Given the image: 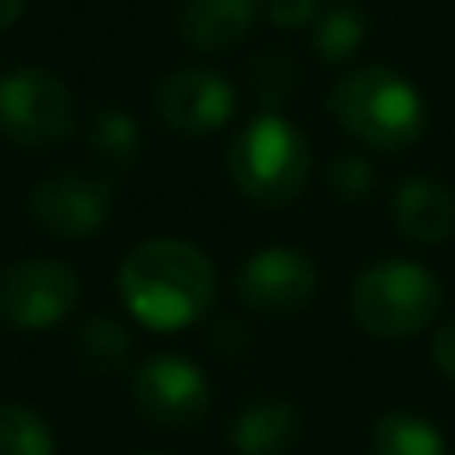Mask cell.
<instances>
[{
  "label": "cell",
  "mask_w": 455,
  "mask_h": 455,
  "mask_svg": "<svg viewBox=\"0 0 455 455\" xmlns=\"http://www.w3.org/2000/svg\"><path fill=\"white\" fill-rule=\"evenodd\" d=\"M24 8H28V0H0V32L12 28V24L24 16Z\"/></svg>",
  "instance_id": "603a6c76"
},
{
  "label": "cell",
  "mask_w": 455,
  "mask_h": 455,
  "mask_svg": "<svg viewBox=\"0 0 455 455\" xmlns=\"http://www.w3.org/2000/svg\"><path fill=\"white\" fill-rule=\"evenodd\" d=\"M432 355H435V368L443 371L448 379H455V315L435 331V344H432Z\"/></svg>",
  "instance_id": "7402d4cb"
},
{
  "label": "cell",
  "mask_w": 455,
  "mask_h": 455,
  "mask_svg": "<svg viewBox=\"0 0 455 455\" xmlns=\"http://www.w3.org/2000/svg\"><path fill=\"white\" fill-rule=\"evenodd\" d=\"M339 124L379 152H400L416 144L427 128V104L403 72L387 64H360L344 72L328 96Z\"/></svg>",
  "instance_id": "7a4b0ae2"
},
{
  "label": "cell",
  "mask_w": 455,
  "mask_h": 455,
  "mask_svg": "<svg viewBox=\"0 0 455 455\" xmlns=\"http://www.w3.org/2000/svg\"><path fill=\"white\" fill-rule=\"evenodd\" d=\"M248 84H251V92H256V100L272 112L275 104H283L296 92L299 64L291 60V52H283V48H264V52H256L248 64Z\"/></svg>",
  "instance_id": "d6986e66"
},
{
  "label": "cell",
  "mask_w": 455,
  "mask_h": 455,
  "mask_svg": "<svg viewBox=\"0 0 455 455\" xmlns=\"http://www.w3.org/2000/svg\"><path fill=\"white\" fill-rule=\"evenodd\" d=\"M0 132L16 148H56L76 132V100L56 72L24 64L0 76Z\"/></svg>",
  "instance_id": "5b68a950"
},
{
  "label": "cell",
  "mask_w": 455,
  "mask_h": 455,
  "mask_svg": "<svg viewBox=\"0 0 455 455\" xmlns=\"http://www.w3.org/2000/svg\"><path fill=\"white\" fill-rule=\"evenodd\" d=\"M259 0H180L176 32L196 52H228L251 32Z\"/></svg>",
  "instance_id": "8fae6325"
},
{
  "label": "cell",
  "mask_w": 455,
  "mask_h": 455,
  "mask_svg": "<svg viewBox=\"0 0 455 455\" xmlns=\"http://www.w3.org/2000/svg\"><path fill=\"white\" fill-rule=\"evenodd\" d=\"M132 403L148 424L160 427H192L212 408V384L204 368L184 355H152L132 376Z\"/></svg>",
  "instance_id": "52a82bcc"
},
{
  "label": "cell",
  "mask_w": 455,
  "mask_h": 455,
  "mask_svg": "<svg viewBox=\"0 0 455 455\" xmlns=\"http://www.w3.org/2000/svg\"><path fill=\"white\" fill-rule=\"evenodd\" d=\"M264 12L275 28H304L315 20L320 0H264Z\"/></svg>",
  "instance_id": "44dd1931"
},
{
  "label": "cell",
  "mask_w": 455,
  "mask_h": 455,
  "mask_svg": "<svg viewBox=\"0 0 455 455\" xmlns=\"http://www.w3.org/2000/svg\"><path fill=\"white\" fill-rule=\"evenodd\" d=\"M323 180H328V192H336L339 200H360L371 192L376 184V168L368 164L355 152H339L328 168H323Z\"/></svg>",
  "instance_id": "ffe728a7"
},
{
  "label": "cell",
  "mask_w": 455,
  "mask_h": 455,
  "mask_svg": "<svg viewBox=\"0 0 455 455\" xmlns=\"http://www.w3.org/2000/svg\"><path fill=\"white\" fill-rule=\"evenodd\" d=\"M443 304L435 272L411 259H384L355 275L347 291L352 320L376 339H408L432 323Z\"/></svg>",
  "instance_id": "277c9868"
},
{
  "label": "cell",
  "mask_w": 455,
  "mask_h": 455,
  "mask_svg": "<svg viewBox=\"0 0 455 455\" xmlns=\"http://www.w3.org/2000/svg\"><path fill=\"white\" fill-rule=\"evenodd\" d=\"M0 455H56V435L40 411L24 403L0 408Z\"/></svg>",
  "instance_id": "e0dca14e"
},
{
  "label": "cell",
  "mask_w": 455,
  "mask_h": 455,
  "mask_svg": "<svg viewBox=\"0 0 455 455\" xmlns=\"http://www.w3.org/2000/svg\"><path fill=\"white\" fill-rule=\"evenodd\" d=\"M392 224L416 243H443L455 232V196L435 176H408L392 196Z\"/></svg>",
  "instance_id": "7c38bea8"
},
{
  "label": "cell",
  "mask_w": 455,
  "mask_h": 455,
  "mask_svg": "<svg viewBox=\"0 0 455 455\" xmlns=\"http://www.w3.org/2000/svg\"><path fill=\"white\" fill-rule=\"evenodd\" d=\"M88 148H92V156L100 160V164H108L112 172H128V168L140 160V148H144L136 116L132 112H120V108L96 112L92 128H88Z\"/></svg>",
  "instance_id": "9a60e30c"
},
{
  "label": "cell",
  "mask_w": 455,
  "mask_h": 455,
  "mask_svg": "<svg viewBox=\"0 0 455 455\" xmlns=\"http://www.w3.org/2000/svg\"><path fill=\"white\" fill-rule=\"evenodd\" d=\"M299 411L288 400L275 395H259V400L243 403L240 416L232 419V451L235 455H288L299 440Z\"/></svg>",
  "instance_id": "4fadbf2b"
},
{
  "label": "cell",
  "mask_w": 455,
  "mask_h": 455,
  "mask_svg": "<svg viewBox=\"0 0 455 455\" xmlns=\"http://www.w3.org/2000/svg\"><path fill=\"white\" fill-rule=\"evenodd\" d=\"M28 216L56 240H88L112 216V180L88 172H52L32 184Z\"/></svg>",
  "instance_id": "ba28073f"
},
{
  "label": "cell",
  "mask_w": 455,
  "mask_h": 455,
  "mask_svg": "<svg viewBox=\"0 0 455 455\" xmlns=\"http://www.w3.org/2000/svg\"><path fill=\"white\" fill-rule=\"evenodd\" d=\"M371 455H448V443L424 416L387 411L371 432Z\"/></svg>",
  "instance_id": "2e32d148"
},
{
  "label": "cell",
  "mask_w": 455,
  "mask_h": 455,
  "mask_svg": "<svg viewBox=\"0 0 455 455\" xmlns=\"http://www.w3.org/2000/svg\"><path fill=\"white\" fill-rule=\"evenodd\" d=\"M76 347L84 355V363H92L96 371H120L132 360V336L116 320H104V315H92V320L80 323Z\"/></svg>",
  "instance_id": "ac0fdd59"
},
{
  "label": "cell",
  "mask_w": 455,
  "mask_h": 455,
  "mask_svg": "<svg viewBox=\"0 0 455 455\" xmlns=\"http://www.w3.org/2000/svg\"><path fill=\"white\" fill-rule=\"evenodd\" d=\"M140 455H160V451H140Z\"/></svg>",
  "instance_id": "cb8c5ba5"
},
{
  "label": "cell",
  "mask_w": 455,
  "mask_h": 455,
  "mask_svg": "<svg viewBox=\"0 0 455 455\" xmlns=\"http://www.w3.org/2000/svg\"><path fill=\"white\" fill-rule=\"evenodd\" d=\"M315 288H320L315 259L299 248H288V243H272V248L256 251L240 267V280H235L243 307H251L259 315H272V320L304 312L312 304Z\"/></svg>",
  "instance_id": "9c48e42d"
},
{
  "label": "cell",
  "mask_w": 455,
  "mask_h": 455,
  "mask_svg": "<svg viewBox=\"0 0 455 455\" xmlns=\"http://www.w3.org/2000/svg\"><path fill=\"white\" fill-rule=\"evenodd\" d=\"M80 275L64 259H16L0 272V323L8 331H48L76 307Z\"/></svg>",
  "instance_id": "8992f818"
},
{
  "label": "cell",
  "mask_w": 455,
  "mask_h": 455,
  "mask_svg": "<svg viewBox=\"0 0 455 455\" xmlns=\"http://www.w3.org/2000/svg\"><path fill=\"white\" fill-rule=\"evenodd\" d=\"M152 112L164 128L184 136L216 132L235 112L232 80L212 68H176L152 88Z\"/></svg>",
  "instance_id": "30bf717a"
},
{
  "label": "cell",
  "mask_w": 455,
  "mask_h": 455,
  "mask_svg": "<svg viewBox=\"0 0 455 455\" xmlns=\"http://www.w3.org/2000/svg\"><path fill=\"white\" fill-rule=\"evenodd\" d=\"M116 291L144 328L180 331L212 312L216 267L192 240L156 235L128 251L116 275Z\"/></svg>",
  "instance_id": "6da1fadb"
},
{
  "label": "cell",
  "mask_w": 455,
  "mask_h": 455,
  "mask_svg": "<svg viewBox=\"0 0 455 455\" xmlns=\"http://www.w3.org/2000/svg\"><path fill=\"white\" fill-rule=\"evenodd\" d=\"M312 148L304 132L275 112H259L228 144V176L251 204L280 208L307 188Z\"/></svg>",
  "instance_id": "3957f363"
},
{
  "label": "cell",
  "mask_w": 455,
  "mask_h": 455,
  "mask_svg": "<svg viewBox=\"0 0 455 455\" xmlns=\"http://www.w3.org/2000/svg\"><path fill=\"white\" fill-rule=\"evenodd\" d=\"M368 40V12L360 0H328L312 20V48L323 64H344Z\"/></svg>",
  "instance_id": "5bb4252c"
}]
</instances>
